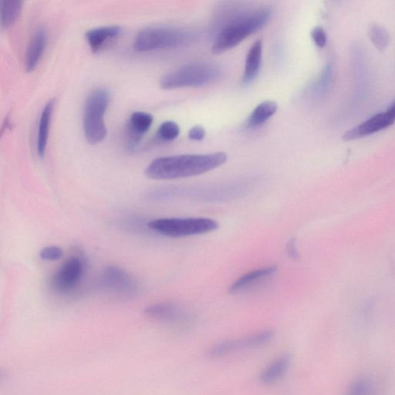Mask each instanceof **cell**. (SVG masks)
Returning <instances> with one entry per match:
<instances>
[{"label": "cell", "instance_id": "obj_11", "mask_svg": "<svg viewBox=\"0 0 395 395\" xmlns=\"http://www.w3.org/2000/svg\"><path fill=\"white\" fill-rule=\"evenodd\" d=\"M144 314L152 320L173 325L185 324L189 320L187 311L172 302L151 305L145 309Z\"/></svg>", "mask_w": 395, "mask_h": 395}, {"label": "cell", "instance_id": "obj_24", "mask_svg": "<svg viewBox=\"0 0 395 395\" xmlns=\"http://www.w3.org/2000/svg\"><path fill=\"white\" fill-rule=\"evenodd\" d=\"M63 251L57 246H49L43 248L40 252L41 259L44 261H58L62 258Z\"/></svg>", "mask_w": 395, "mask_h": 395}, {"label": "cell", "instance_id": "obj_7", "mask_svg": "<svg viewBox=\"0 0 395 395\" xmlns=\"http://www.w3.org/2000/svg\"><path fill=\"white\" fill-rule=\"evenodd\" d=\"M248 192L246 187L240 186L211 189L163 188L152 191L149 196L159 201L183 198L214 203L238 199Z\"/></svg>", "mask_w": 395, "mask_h": 395}, {"label": "cell", "instance_id": "obj_23", "mask_svg": "<svg viewBox=\"0 0 395 395\" xmlns=\"http://www.w3.org/2000/svg\"><path fill=\"white\" fill-rule=\"evenodd\" d=\"M371 36L374 44L376 48L379 50H383L389 44V35L382 27L378 25H374L371 28Z\"/></svg>", "mask_w": 395, "mask_h": 395}, {"label": "cell", "instance_id": "obj_26", "mask_svg": "<svg viewBox=\"0 0 395 395\" xmlns=\"http://www.w3.org/2000/svg\"><path fill=\"white\" fill-rule=\"evenodd\" d=\"M206 130L204 127L195 126L191 128L189 132V139L191 141L199 142L204 139Z\"/></svg>", "mask_w": 395, "mask_h": 395}, {"label": "cell", "instance_id": "obj_21", "mask_svg": "<svg viewBox=\"0 0 395 395\" xmlns=\"http://www.w3.org/2000/svg\"><path fill=\"white\" fill-rule=\"evenodd\" d=\"M23 2L21 0H4L1 2V26L8 28L17 21L22 11Z\"/></svg>", "mask_w": 395, "mask_h": 395}, {"label": "cell", "instance_id": "obj_28", "mask_svg": "<svg viewBox=\"0 0 395 395\" xmlns=\"http://www.w3.org/2000/svg\"><path fill=\"white\" fill-rule=\"evenodd\" d=\"M387 114L390 116L392 120L395 122V100L394 102L391 104L390 107L387 110Z\"/></svg>", "mask_w": 395, "mask_h": 395}, {"label": "cell", "instance_id": "obj_10", "mask_svg": "<svg viewBox=\"0 0 395 395\" xmlns=\"http://www.w3.org/2000/svg\"><path fill=\"white\" fill-rule=\"evenodd\" d=\"M85 265L78 256H72L55 273L51 281L52 289L60 294L75 290L84 275Z\"/></svg>", "mask_w": 395, "mask_h": 395}, {"label": "cell", "instance_id": "obj_13", "mask_svg": "<svg viewBox=\"0 0 395 395\" xmlns=\"http://www.w3.org/2000/svg\"><path fill=\"white\" fill-rule=\"evenodd\" d=\"M154 121L153 116L143 112H134L127 126L128 149L134 150L141 142L143 135L148 132Z\"/></svg>", "mask_w": 395, "mask_h": 395}, {"label": "cell", "instance_id": "obj_27", "mask_svg": "<svg viewBox=\"0 0 395 395\" xmlns=\"http://www.w3.org/2000/svg\"><path fill=\"white\" fill-rule=\"evenodd\" d=\"M287 251L293 260H298L300 258L299 252L297 247V241L295 238H291L287 245Z\"/></svg>", "mask_w": 395, "mask_h": 395}, {"label": "cell", "instance_id": "obj_4", "mask_svg": "<svg viewBox=\"0 0 395 395\" xmlns=\"http://www.w3.org/2000/svg\"><path fill=\"white\" fill-rule=\"evenodd\" d=\"M109 103V92L102 88L92 90L86 99L83 127L86 139L91 144L103 142L107 136L105 115Z\"/></svg>", "mask_w": 395, "mask_h": 395}, {"label": "cell", "instance_id": "obj_20", "mask_svg": "<svg viewBox=\"0 0 395 395\" xmlns=\"http://www.w3.org/2000/svg\"><path fill=\"white\" fill-rule=\"evenodd\" d=\"M278 104L273 100H266L256 107L247 120V127L253 128L259 127L268 122L269 119L277 113Z\"/></svg>", "mask_w": 395, "mask_h": 395}, {"label": "cell", "instance_id": "obj_5", "mask_svg": "<svg viewBox=\"0 0 395 395\" xmlns=\"http://www.w3.org/2000/svg\"><path fill=\"white\" fill-rule=\"evenodd\" d=\"M221 70L214 64L196 63L171 71L160 79L165 90L203 87L217 80Z\"/></svg>", "mask_w": 395, "mask_h": 395}, {"label": "cell", "instance_id": "obj_19", "mask_svg": "<svg viewBox=\"0 0 395 395\" xmlns=\"http://www.w3.org/2000/svg\"><path fill=\"white\" fill-rule=\"evenodd\" d=\"M263 59V41H256L248 52L243 76L244 85H249L258 75Z\"/></svg>", "mask_w": 395, "mask_h": 395}, {"label": "cell", "instance_id": "obj_16", "mask_svg": "<svg viewBox=\"0 0 395 395\" xmlns=\"http://www.w3.org/2000/svg\"><path fill=\"white\" fill-rule=\"evenodd\" d=\"M54 106L55 100H50L44 105L40 116L38 139H36V152L41 159L44 157L46 151H47Z\"/></svg>", "mask_w": 395, "mask_h": 395}, {"label": "cell", "instance_id": "obj_18", "mask_svg": "<svg viewBox=\"0 0 395 395\" xmlns=\"http://www.w3.org/2000/svg\"><path fill=\"white\" fill-rule=\"evenodd\" d=\"M278 270V266L273 265L245 273L234 282L229 288V292L236 293L250 288L256 283L272 277L273 274L277 273Z\"/></svg>", "mask_w": 395, "mask_h": 395}, {"label": "cell", "instance_id": "obj_8", "mask_svg": "<svg viewBox=\"0 0 395 395\" xmlns=\"http://www.w3.org/2000/svg\"><path fill=\"white\" fill-rule=\"evenodd\" d=\"M274 336L273 330L266 329L242 337L223 339L210 346L207 356L212 359H218L237 352L260 348L269 344Z\"/></svg>", "mask_w": 395, "mask_h": 395}, {"label": "cell", "instance_id": "obj_6", "mask_svg": "<svg viewBox=\"0 0 395 395\" xmlns=\"http://www.w3.org/2000/svg\"><path fill=\"white\" fill-rule=\"evenodd\" d=\"M148 226L163 236L181 238L216 231L218 223L214 219L203 217L162 218L152 220Z\"/></svg>", "mask_w": 395, "mask_h": 395}, {"label": "cell", "instance_id": "obj_15", "mask_svg": "<svg viewBox=\"0 0 395 395\" xmlns=\"http://www.w3.org/2000/svg\"><path fill=\"white\" fill-rule=\"evenodd\" d=\"M292 363V357L290 354H283L275 358L260 372V381L263 384H272L279 381L289 371Z\"/></svg>", "mask_w": 395, "mask_h": 395}, {"label": "cell", "instance_id": "obj_9", "mask_svg": "<svg viewBox=\"0 0 395 395\" xmlns=\"http://www.w3.org/2000/svg\"><path fill=\"white\" fill-rule=\"evenodd\" d=\"M100 283L103 289L117 297L131 298L139 290L132 275L115 265L107 266L100 275Z\"/></svg>", "mask_w": 395, "mask_h": 395}, {"label": "cell", "instance_id": "obj_25", "mask_svg": "<svg viewBox=\"0 0 395 395\" xmlns=\"http://www.w3.org/2000/svg\"><path fill=\"white\" fill-rule=\"evenodd\" d=\"M311 38L320 48H323L327 44V34L321 26H316L311 32Z\"/></svg>", "mask_w": 395, "mask_h": 395}, {"label": "cell", "instance_id": "obj_3", "mask_svg": "<svg viewBox=\"0 0 395 395\" xmlns=\"http://www.w3.org/2000/svg\"><path fill=\"white\" fill-rule=\"evenodd\" d=\"M196 34L191 31L172 26H149L135 36L134 49L139 52L176 49L194 42Z\"/></svg>", "mask_w": 395, "mask_h": 395}, {"label": "cell", "instance_id": "obj_22", "mask_svg": "<svg viewBox=\"0 0 395 395\" xmlns=\"http://www.w3.org/2000/svg\"><path fill=\"white\" fill-rule=\"evenodd\" d=\"M180 134V127L177 123L174 122H163L158 130L159 139L164 142H172L176 140Z\"/></svg>", "mask_w": 395, "mask_h": 395}, {"label": "cell", "instance_id": "obj_14", "mask_svg": "<svg viewBox=\"0 0 395 395\" xmlns=\"http://www.w3.org/2000/svg\"><path fill=\"white\" fill-rule=\"evenodd\" d=\"M47 43V30L44 26H41L33 34L26 50L25 66L27 72H33L39 65Z\"/></svg>", "mask_w": 395, "mask_h": 395}, {"label": "cell", "instance_id": "obj_1", "mask_svg": "<svg viewBox=\"0 0 395 395\" xmlns=\"http://www.w3.org/2000/svg\"><path fill=\"white\" fill-rule=\"evenodd\" d=\"M227 159L224 152L167 156L154 159L146 168L145 174L155 180L197 177L222 167Z\"/></svg>", "mask_w": 395, "mask_h": 395}, {"label": "cell", "instance_id": "obj_17", "mask_svg": "<svg viewBox=\"0 0 395 395\" xmlns=\"http://www.w3.org/2000/svg\"><path fill=\"white\" fill-rule=\"evenodd\" d=\"M121 32V27L118 26H100L88 31L85 38L92 52L97 53L102 50L108 41L117 38Z\"/></svg>", "mask_w": 395, "mask_h": 395}, {"label": "cell", "instance_id": "obj_12", "mask_svg": "<svg viewBox=\"0 0 395 395\" xmlns=\"http://www.w3.org/2000/svg\"><path fill=\"white\" fill-rule=\"evenodd\" d=\"M394 123V122L387 112L376 114L346 132L343 139L347 142L362 139V137L382 131Z\"/></svg>", "mask_w": 395, "mask_h": 395}, {"label": "cell", "instance_id": "obj_2", "mask_svg": "<svg viewBox=\"0 0 395 395\" xmlns=\"http://www.w3.org/2000/svg\"><path fill=\"white\" fill-rule=\"evenodd\" d=\"M271 16L270 8L260 7L233 18L218 33L213 45V53L220 54L236 48L248 36L261 30Z\"/></svg>", "mask_w": 395, "mask_h": 395}]
</instances>
